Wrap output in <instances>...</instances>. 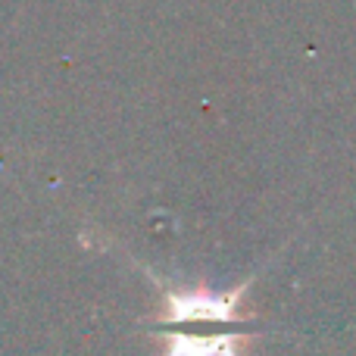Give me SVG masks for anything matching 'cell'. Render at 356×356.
Listing matches in <instances>:
<instances>
[{
	"label": "cell",
	"instance_id": "6da1fadb",
	"mask_svg": "<svg viewBox=\"0 0 356 356\" xmlns=\"http://www.w3.org/2000/svg\"><path fill=\"white\" fill-rule=\"evenodd\" d=\"M247 288H250V282L238 284V288H232V291H207V288L178 291V288L163 284L160 313H156L150 322L160 325L156 332L181 328V325H234V328H244L247 322H250L244 313H241V303H244Z\"/></svg>",
	"mask_w": 356,
	"mask_h": 356
},
{
	"label": "cell",
	"instance_id": "7a4b0ae2",
	"mask_svg": "<svg viewBox=\"0 0 356 356\" xmlns=\"http://www.w3.org/2000/svg\"><path fill=\"white\" fill-rule=\"evenodd\" d=\"M166 350L163 356H241V344L250 332H219V334H191L181 328H166Z\"/></svg>",
	"mask_w": 356,
	"mask_h": 356
}]
</instances>
